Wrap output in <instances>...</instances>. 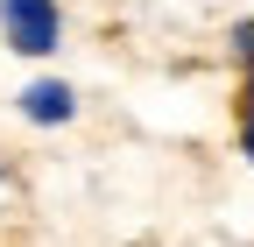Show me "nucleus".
<instances>
[{"label": "nucleus", "mask_w": 254, "mask_h": 247, "mask_svg": "<svg viewBox=\"0 0 254 247\" xmlns=\"http://www.w3.org/2000/svg\"><path fill=\"white\" fill-rule=\"evenodd\" d=\"M14 106H21V120H36V127H64V120H78V92H71V78H36Z\"/></svg>", "instance_id": "2"}, {"label": "nucleus", "mask_w": 254, "mask_h": 247, "mask_svg": "<svg viewBox=\"0 0 254 247\" xmlns=\"http://www.w3.org/2000/svg\"><path fill=\"white\" fill-rule=\"evenodd\" d=\"M240 156L254 163V113H240Z\"/></svg>", "instance_id": "4"}, {"label": "nucleus", "mask_w": 254, "mask_h": 247, "mask_svg": "<svg viewBox=\"0 0 254 247\" xmlns=\"http://www.w3.org/2000/svg\"><path fill=\"white\" fill-rule=\"evenodd\" d=\"M0 36L21 57H50L64 43V7L57 0H0Z\"/></svg>", "instance_id": "1"}, {"label": "nucleus", "mask_w": 254, "mask_h": 247, "mask_svg": "<svg viewBox=\"0 0 254 247\" xmlns=\"http://www.w3.org/2000/svg\"><path fill=\"white\" fill-rule=\"evenodd\" d=\"M233 57H240V113H254V21H233Z\"/></svg>", "instance_id": "3"}]
</instances>
